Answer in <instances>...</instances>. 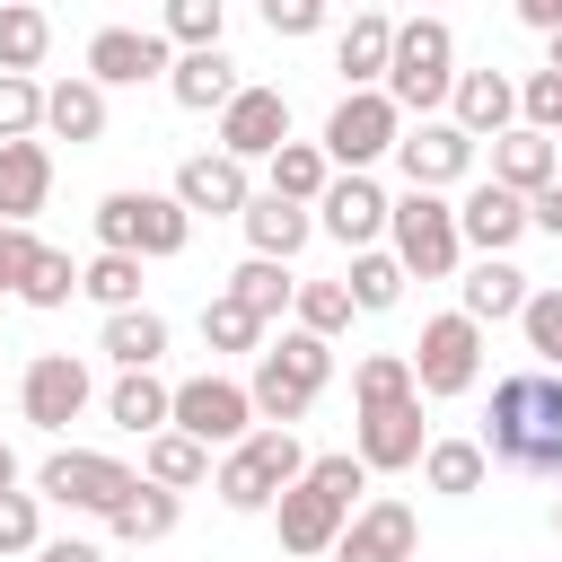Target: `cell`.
Here are the masks:
<instances>
[{"label": "cell", "instance_id": "obj_1", "mask_svg": "<svg viewBox=\"0 0 562 562\" xmlns=\"http://www.w3.org/2000/svg\"><path fill=\"white\" fill-rule=\"evenodd\" d=\"M483 457L536 483H562V369H509L483 413Z\"/></svg>", "mask_w": 562, "mask_h": 562}, {"label": "cell", "instance_id": "obj_2", "mask_svg": "<svg viewBox=\"0 0 562 562\" xmlns=\"http://www.w3.org/2000/svg\"><path fill=\"white\" fill-rule=\"evenodd\" d=\"M360 492H369V465H360V448H334V457H307V474L272 501V527H281V553H334V536L351 527V509H360Z\"/></svg>", "mask_w": 562, "mask_h": 562}, {"label": "cell", "instance_id": "obj_3", "mask_svg": "<svg viewBox=\"0 0 562 562\" xmlns=\"http://www.w3.org/2000/svg\"><path fill=\"white\" fill-rule=\"evenodd\" d=\"M325 378H334V342L325 334H307V325H290L281 342H263L255 351V378H246V395H255V422H307V404L325 395Z\"/></svg>", "mask_w": 562, "mask_h": 562}, {"label": "cell", "instance_id": "obj_4", "mask_svg": "<svg viewBox=\"0 0 562 562\" xmlns=\"http://www.w3.org/2000/svg\"><path fill=\"white\" fill-rule=\"evenodd\" d=\"M307 474V448H299V430H281V422H263V430H246L228 457H220V474H211V492L237 509V518H263L290 483Z\"/></svg>", "mask_w": 562, "mask_h": 562}, {"label": "cell", "instance_id": "obj_5", "mask_svg": "<svg viewBox=\"0 0 562 562\" xmlns=\"http://www.w3.org/2000/svg\"><path fill=\"white\" fill-rule=\"evenodd\" d=\"M386 237H395V255H404L413 281H448L465 263V228H457V202L439 184H404L395 211H386Z\"/></svg>", "mask_w": 562, "mask_h": 562}, {"label": "cell", "instance_id": "obj_6", "mask_svg": "<svg viewBox=\"0 0 562 562\" xmlns=\"http://www.w3.org/2000/svg\"><path fill=\"white\" fill-rule=\"evenodd\" d=\"M448 88H457V35H448V18H404L395 53H386V97L404 114H439Z\"/></svg>", "mask_w": 562, "mask_h": 562}, {"label": "cell", "instance_id": "obj_7", "mask_svg": "<svg viewBox=\"0 0 562 562\" xmlns=\"http://www.w3.org/2000/svg\"><path fill=\"white\" fill-rule=\"evenodd\" d=\"M184 237H193V211H184L176 193L123 184V193L97 202V246H123V255H140V263H167V255H184Z\"/></svg>", "mask_w": 562, "mask_h": 562}, {"label": "cell", "instance_id": "obj_8", "mask_svg": "<svg viewBox=\"0 0 562 562\" xmlns=\"http://www.w3.org/2000/svg\"><path fill=\"white\" fill-rule=\"evenodd\" d=\"M395 140H404V105L386 88H342V105L325 114V158L334 167H378V158H395Z\"/></svg>", "mask_w": 562, "mask_h": 562}, {"label": "cell", "instance_id": "obj_9", "mask_svg": "<svg viewBox=\"0 0 562 562\" xmlns=\"http://www.w3.org/2000/svg\"><path fill=\"white\" fill-rule=\"evenodd\" d=\"M474 378H483V325H474L465 307L430 316V325H422V342H413V386L448 404V395H465Z\"/></svg>", "mask_w": 562, "mask_h": 562}, {"label": "cell", "instance_id": "obj_10", "mask_svg": "<svg viewBox=\"0 0 562 562\" xmlns=\"http://www.w3.org/2000/svg\"><path fill=\"white\" fill-rule=\"evenodd\" d=\"M132 483H140V474H132L123 457H105V448H53V457L35 465V492L61 501V509H88V518H105Z\"/></svg>", "mask_w": 562, "mask_h": 562}, {"label": "cell", "instance_id": "obj_11", "mask_svg": "<svg viewBox=\"0 0 562 562\" xmlns=\"http://www.w3.org/2000/svg\"><path fill=\"white\" fill-rule=\"evenodd\" d=\"M88 395H97V378H88L79 351H35V360L18 369V413H26L35 430H70V422L88 413Z\"/></svg>", "mask_w": 562, "mask_h": 562}, {"label": "cell", "instance_id": "obj_12", "mask_svg": "<svg viewBox=\"0 0 562 562\" xmlns=\"http://www.w3.org/2000/svg\"><path fill=\"white\" fill-rule=\"evenodd\" d=\"M176 430H193L202 448H237L246 430H255V395L237 386V378H184L176 386Z\"/></svg>", "mask_w": 562, "mask_h": 562}, {"label": "cell", "instance_id": "obj_13", "mask_svg": "<svg viewBox=\"0 0 562 562\" xmlns=\"http://www.w3.org/2000/svg\"><path fill=\"white\" fill-rule=\"evenodd\" d=\"M395 167H404V184H465V167H474V132L457 123V114H422L404 140H395Z\"/></svg>", "mask_w": 562, "mask_h": 562}, {"label": "cell", "instance_id": "obj_14", "mask_svg": "<svg viewBox=\"0 0 562 562\" xmlns=\"http://www.w3.org/2000/svg\"><path fill=\"white\" fill-rule=\"evenodd\" d=\"M167 70H176V44L158 26H97L88 35V79H105V88H140Z\"/></svg>", "mask_w": 562, "mask_h": 562}, {"label": "cell", "instance_id": "obj_15", "mask_svg": "<svg viewBox=\"0 0 562 562\" xmlns=\"http://www.w3.org/2000/svg\"><path fill=\"white\" fill-rule=\"evenodd\" d=\"M281 140H290V97H281V88H255V79H246V88H237V97L220 105V149L255 167V158H272Z\"/></svg>", "mask_w": 562, "mask_h": 562}, {"label": "cell", "instance_id": "obj_16", "mask_svg": "<svg viewBox=\"0 0 562 562\" xmlns=\"http://www.w3.org/2000/svg\"><path fill=\"white\" fill-rule=\"evenodd\" d=\"M386 211H395V202L369 184V167H342V176L325 184V202H316V228H325L334 246H351V255H360V246H378V237H386Z\"/></svg>", "mask_w": 562, "mask_h": 562}, {"label": "cell", "instance_id": "obj_17", "mask_svg": "<svg viewBox=\"0 0 562 562\" xmlns=\"http://www.w3.org/2000/svg\"><path fill=\"white\" fill-rule=\"evenodd\" d=\"M176 202H184L193 220H237V211L255 202L246 158H228V149H193V158L176 167Z\"/></svg>", "mask_w": 562, "mask_h": 562}, {"label": "cell", "instance_id": "obj_18", "mask_svg": "<svg viewBox=\"0 0 562 562\" xmlns=\"http://www.w3.org/2000/svg\"><path fill=\"white\" fill-rule=\"evenodd\" d=\"M351 448H360V465H369V474H404V465H422V448H430V439H422V395L369 404Z\"/></svg>", "mask_w": 562, "mask_h": 562}, {"label": "cell", "instance_id": "obj_19", "mask_svg": "<svg viewBox=\"0 0 562 562\" xmlns=\"http://www.w3.org/2000/svg\"><path fill=\"white\" fill-rule=\"evenodd\" d=\"M413 544H422V518L404 501H360L351 527L334 536V562H413Z\"/></svg>", "mask_w": 562, "mask_h": 562}, {"label": "cell", "instance_id": "obj_20", "mask_svg": "<svg viewBox=\"0 0 562 562\" xmlns=\"http://www.w3.org/2000/svg\"><path fill=\"white\" fill-rule=\"evenodd\" d=\"M457 228H465V246H474V255H509V246L536 228V211H527V193H509L501 176H483V184L457 202Z\"/></svg>", "mask_w": 562, "mask_h": 562}, {"label": "cell", "instance_id": "obj_21", "mask_svg": "<svg viewBox=\"0 0 562 562\" xmlns=\"http://www.w3.org/2000/svg\"><path fill=\"white\" fill-rule=\"evenodd\" d=\"M237 88H246V79H237V61H228L220 44H184L176 70H167V97H176L184 114H220Z\"/></svg>", "mask_w": 562, "mask_h": 562}, {"label": "cell", "instance_id": "obj_22", "mask_svg": "<svg viewBox=\"0 0 562 562\" xmlns=\"http://www.w3.org/2000/svg\"><path fill=\"white\" fill-rule=\"evenodd\" d=\"M448 114H457L474 140H501V132L518 123V79H509V70H457Z\"/></svg>", "mask_w": 562, "mask_h": 562}, {"label": "cell", "instance_id": "obj_23", "mask_svg": "<svg viewBox=\"0 0 562 562\" xmlns=\"http://www.w3.org/2000/svg\"><path fill=\"white\" fill-rule=\"evenodd\" d=\"M386 53H395V18L386 9H351V26L334 35V70L351 88H386Z\"/></svg>", "mask_w": 562, "mask_h": 562}, {"label": "cell", "instance_id": "obj_24", "mask_svg": "<svg viewBox=\"0 0 562 562\" xmlns=\"http://www.w3.org/2000/svg\"><path fill=\"white\" fill-rule=\"evenodd\" d=\"M44 132L53 140H70V149H88V140H105V79H53L44 88Z\"/></svg>", "mask_w": 562, "mask_h": 562}, {"label": "cell", "instance_id": "obj_25", "mask_svg": "<svg viewBox=\"0 0 562 562\" xmlns=\"http://www.w3.org/2000/svg\"><path fill=\"white\" fill-rule=\"evenodd\" d=\"M553 167H562V149H553V132H536V123H509L501 140H492V176L509 184V193H544L553 184Z\"/></svg>", "mask_w": 562, "mask_h": 562}, {"label": "cell", "instance_id": "obj_26", "mask_svg": "<svg viewBox=\"0 0 562 562\" xmlns=\"http://www.w3.org/2000/svg\"><path fill=\"white\" fill-rule=\"evenodd\" d=\"M105 422H114V430H132V439H149V430H167V422H176V386H167L158 369H123V378L105 386Z\"/></svg>", "mask_w": 562, "mask_h": 562}, {"label": "cell", "instance_id": "obj_27", "mask_svg": "<svg viewBox=\"0 0 562 562\" xmlns=\"http://www.w3.org/2000/svg\"><path fill=\"white\" fill-rule=\"evenodd\" d=\"M176 518H184V492H167V483H132L114 509H105V536L114 544H158V536H176Z\"/></svg>", "mask_w": 562, "mask_h": 562}, {"label": "cell", "instance_id": "obj_28", "mask_svg": "<svg viewBox=\"0 0 562 562\" xmlns=\"http://www.w3.org/2000/svg\"><path fill=\"white\" fill-rule=\"evenodd\" d=\"M237 220H246V246H255V255H281V263L316 237V211H307V202H290V193H255Z\"/></svg>", "mask_w": 562, "mask_h": 562}, {"label": "cell", "instance_id": "obj_29", "mask_svg": "<svg viewBox=\"0 0 562 562\" xmlns=\"http://www.w3.org/2000/svg\"><path fill=\"white\" fill-rule=\"evenodd\" d=\"M53 193V149L44 140H0V220H35Z\"/></svg>", "mask_w": 562, "mask_h": 562}, {"label": "cell", "instance_id": "obj_30", "mask_svg": "<svg viewBox=\"0 0 562 562\" xmlns=\"http://www.w3.org/2000/svg\"><path fill=\"white\" fill-rule=\"evenodd\" d=\"M457 290H465V316H474V325H501V316L527 307V272H518L509 255H474Z\"/></svg>", "mask_w": 562, "mask_h": 562}, {"label": "cell", "instance_id": "obj_31", "mask_svg": "<svg viewBox=\"0 0 562 562\" xmlns=\"http://www.w3.org/2000/svg\"><path fill=\"white\" fill-rule=\"evenodd\" d=\"M325 184H334V158H325V140H281L272 158H263V193H290V202H325Z\"/></svg>", "mask_w": 562, "mask_h": 562}, {"label": "cell", "instance_id": "obj_32", "mask_svg": "<svg viewBox=\"0 0 562 562\" xmlns=\"http://www.w3.org/2000/svg\"><path fill=\"white\" fill-rule=\"evenodd\" d=\"M140 474H149V483H167V492H193V483H211V448H202L193 430H176V422H167V430H149V439H140Z\"/></svg>", "mask_w": 562, "mask_h": 562}, {"label": "cell", "instance_id": "obj_33", "mask_svg": "<svg viewBox=\"0 0 562 562\" xmlns=\"http://www.w3.org/2000/svg\"><path fill=\"white\" fill-rule=\"evenodd\" d=\"M97 351H105L114 369H158V351H167V316H158V307H114L105 334H97Z\"/></svg>", "mask_w": 562, "mask_h": 562}, {"label": "cell", "instance_id": "obj_34", "mask_svg": "<svg viewBox=\"0 0 562 562\" xmlns=\"http://www.w3.org/2000/svg\"><path fill=\"white\" fill-rule=\"evenodd\" d=\"M483 474H492L483 439H430V448H422V483H430V492H448V501H474V492H483Z\"/></svg>", "mask_w": 562, "mask_h": 562}, {"label": "cell", "instance_id": "obj_35", "mask_svg": "<svg viewBox=\"0 0 562 562\" xmlns=\"http://www.w3.org/2000/svg\"><path fill=\"white\" fill-rule=\"evenodd\" d=\"M342 281H351V299H360V316H386V307L404 299V281H413V272H404V255H395V246H360Z\"/></svg>", "mask_w": 562, "mask_h": 562}, {"label": "cell", "instance_id": "obj_36", "mask_svg": "<svg viewBox=\"0 0 562 562\" xmlns=\"http://www.w3.org/2000/svg\"><path fill=\"white\" fill-rule=\"evenodd\" d=\"M79 290L114 316V307H140V255H123V246H97L88 263H79Z\"/></svg>", "mask_w": 562, "mask_h": 562}, {"label": "cell", "instance_id": "obj_37", "mask_svg": "<svg viewBox=\"0 0 562 562\" xmlns=\"http://www.w3.org/2000/svg\"><path fill=\"white\" fill-rule=\"evenodd\" d=\"M228 299H246V307L272 325V316L299 299V281H290V263H281V255H246V263L228 272Z\"/></svg>", "mask_w": 562, "mask_h": 562}, {"label": "cell", "instance_id": "obj_38", "mask_svg": "<svg viewBox=\"0 0 562 562\" xmlns=\"http://www.w3.org/2000/svg\"><path fill=\"white\" fill-rule=\"evenodd\" d=\"M53 53V18L35 0H0V70H35Z\"/></svg>", "mask_w": 562, "mask_h": 562}, {"label": "cell", "instance_id": "obj_39", "mask_svg": "<svg viewBox=\"0 0 562 562\" xmlns=\"http://www.w3.org/2000/svg\"><path fill=\"white\" fill-rule=\"evenodd\" d=\"M395 395H422V386H413V351H369V360L351 369V404L369 413V404H395Z\"/></svg>", "mask_w": 562, "mask_h": 562}, {"label": "cell", "instance_id": "obj_40", "mask_svg": "<svg viewBox=\"0 0 562 562\" xmlns=\"http://www.w3.org/2000/svg\"><path fill=\"white\" fill-rule=\"evenodd\" d=\"M290 307H299V325H307V334H325V342H334V334L360 316L351 281H299V299H290Z\"/></svg>", "mask_w": 562, "mask_h": 562}, {"label": "cell", "instance_id": "obj_41", "mask_svg": "<svg viewBox=\"0 0 562 562\" xmlns=\"http://www.w3.org/2000/svg\"><path fill=\"white\" fill-rule=\"evenodd\" d=\"M202 342H211V351H255V342H263V316L220 290V299H202Z\"/></svg>", "mask_w": 562, "mask_h": 562}, {"label": "cell", "instance_id": "obj_42", "mask_svg": "<svg viewBox=\"0 0 562 562\" xmlns=\"http://www.w3.org/2000/svg\"><path fill=\"white\" fill-rule=\"evenodd\" d=\"M44 132V88L35 70H0V140H35Z\"/></svg>", "mask_w": 562, "mask_h": 562}, {"label": "cell", "instance_id": "obj_43", "mask_svg": "<svg viewBox=\"0 0 562 562\" xmlns=\"http://www.w3.org/2000/svg\"><path fill=\"white\" fill-rule=\"evenodd\" d=\"M220 26H228V0H167L158 9L167 44H220Z\"/></svg>", "mask_w": 562, "mask_h": 562}, {"label": "cell", "instance_id": "obj_44", "mask_svg": "<svg viewBox=\"0 0 562 562\" xmlns=\"http://www.w3.org/2000/svg\"><path fill=\"white\" fill-rule=\"evenodd\" d=\"M44 544V492L0 483V553H35Z\"/></svg>", "mask_w": 562, "mask_h": 562}, {"label": "cell", "instance_id": "obj_45", "mask_svg": "<svg viewBox=\"0 0 562 562\" xmlns=\"http://www.w3.org/2000/svg\"><path fill=\"white\" fill-rule=\"evenodd\" d=\"M518 334H527V351H536L544 369H562V290H527Z\"/></svg>", "mask_w": 562, "mask_h": 562}, {"label": "cell", "instance_id": "obj_46", "mask_svg": "<svg viewBox=\"0 0 562 562\" xmlns=\"http://www.w3.org/2000/svg\"><path fill=\"white\" fill-rule=\"evenodd\" d=\"M70 290H79V263H70L61 246H44V255H35V272L18 281V299H26V307H70Z\"/></svg>", "mask_w": 562, "mask_h": 562}, {"label": "cell", "instance_id": "obj_47", "mask_svg": "<svg viewBox=\"0 0 562 562\" xmlns=\"http://www.w3.org/2000/svg\"><path fill=\"white\" fill-rule=\"evenodd\" d=\"M35 255H44L35 220H0V290H18V281L35 272Z\"/></svg>", "mask_w": 562, "mask_h": 562}, {"label": "cell", "instance_id": "obj_48", "mask_svg": "<svg viewBox=\"0 0 562 562\" xmlns=\"http://www.w3.org/2000/svg\"><path fill=\"white\" fill-rule=\"evenodd\" d=\"M325 9H334V0H263V26L299 44V35H316V26H325Z\"/></svg>", "mask_w": 562, "mask_h": 562}, {"label": "cell", "instance_id": "obj_49", "mask_svg": "<svg viewBox=\"0 0 562 562\" xmlns=\"http://www.w3.org/2000/svg\"><path fill=\"white\" fill-rule=\"evenodd\" d=\"M35 562H105V544H88V536H53V544H35Z\"/></svg>", "mask_w": 562, "mask_h": 562}, {"label": "cell", "instance_id": "obj_50", "mask_svg": "<svg viewBox=\"0 0 562 562\" xmlns=\"http://www.w3.org/2000/svg\"><path fill=\"white\" fill-rule=\"evenodd\" d=\"M527 211H536V228H544V237H562V167H553V184H544Z\"/></svg>", "mask_w": 562, "mask_h": 562}, {"label": "cell", "instance_id": "obj_51", "mask_svg": "<svg viewBox=\"0 0 562 562\" xmlns=\"http://www.w3.org/2000/svg\"><path fill=\"white\" fill-rule=\"evenodd\" d=\"M509 9H518V26H536V35L562 26V0H509Z\"/></svg>", "mask_w": 562, "mask_h": 562}, {"label": "cell", "instance_id": "obj_52", "mask_svg": "<svg viewBox=\"0 0 562 562\" xmlns=\"http://www.w3.org/2000/svg\"><path fill=\"white\" fill-rule=\"evenodd\" d=\"M544 70H562V26H553V35H544Z\"/></svg>", "mask_w": 562, "mask_h": 562}, {"label": "cell", "instance_id": "obj_53", "mask_svg": "<svg viewBox=\"0 0 562 562\" xmlns=\"http://www.w3.org/2000/svg\"><path fill=\"white\" fill-rule=\"evenodd\" d=\"M0 483H18V448L9 439H0Z\"/></svg>", "mask_w": 562, "mask_h": 562}, {"label": "cell", "instance_id": "obj_54", "mask_svg": "<svg viewBox=\"0 0 562 562\" xmlns=\"http://www.w3.org/2000/svg\"><path fill=\"white\" fill-rule=\"evenodd\" d=\"M553 536H562V501H553Z\"/></svg>", "mask_w": 562, "mask_h": 562}, {"label": "cell", "instance_id": "obj_55", "mask_svg": "<svg viewBox=\"0 0 562 562\" xmlns=\"http://www.w3.org/2000/svg\"><path fill=\"white\" fill-rule=\"evenodd\" d=\"M290 562H325V553H290Z\"/></svg>", "mask_w": 562, "mask_h": 562}, {"label": "cell", "instance_id": "obj_56", "mask_svg": "<svg viewBox=\"0 0 562 562\" xmlns=\"http://www.w3.org/2000/svg\"><path fill=\"white\" fill-rule=\"evenodd\" d=\"M342 9H369V0H342Z\"/></svg>", "mask_w": 562, "mask_h": 562}, {"label": "cell", "instance_id": "obj_57", "mask_svg": "<svg viewBox=\"0 0 562 562\" xmlns=\"http://www.w3.org/2000/svg\"><path fill=\"white\" fill-rule=\"evenodd\" d=\"M553 132H562V114H553Z\"/></svg>", "mask_w": 562, "mask_h": 562}]
</instances>
